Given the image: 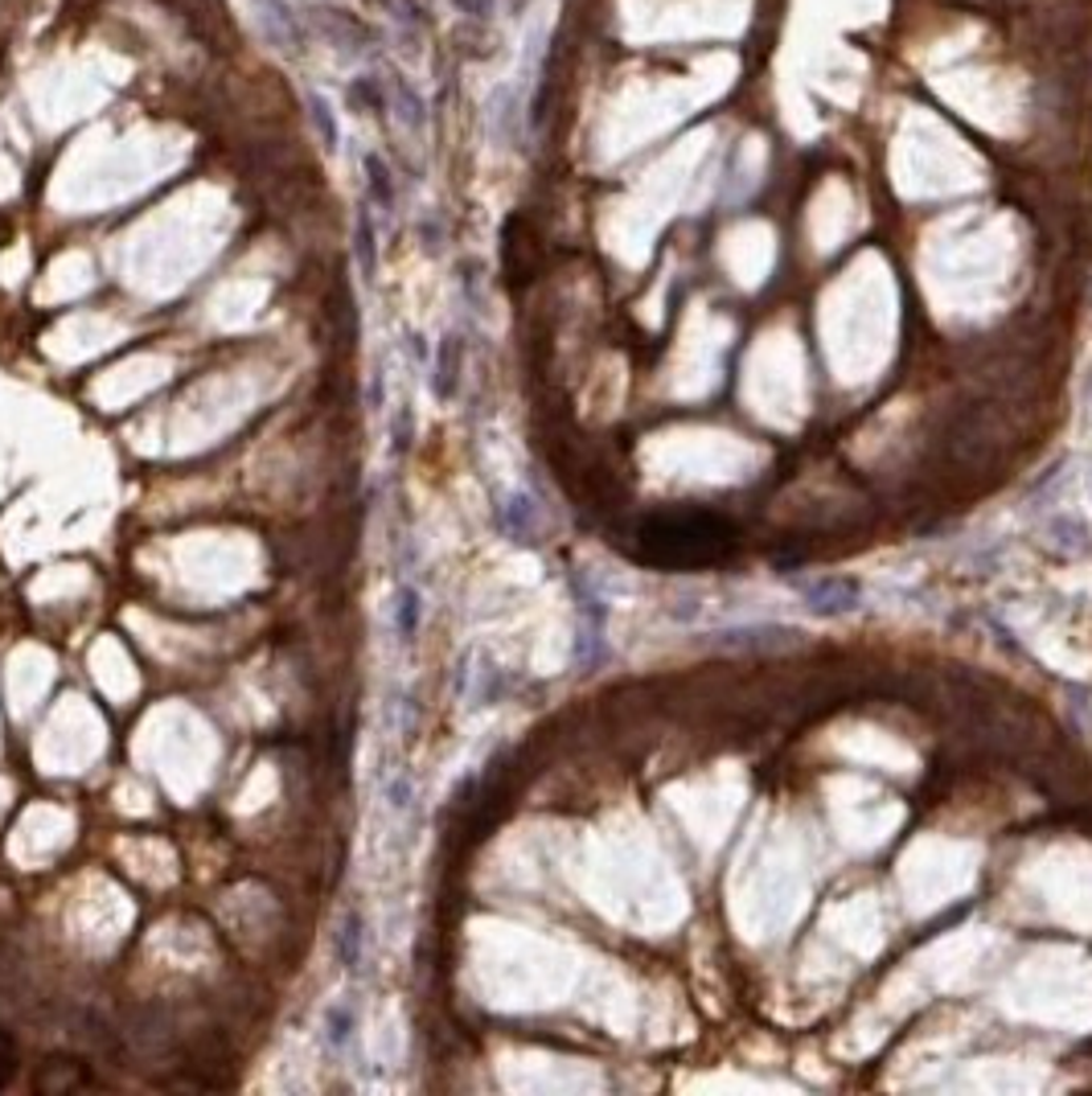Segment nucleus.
Wrapping results in <instances>:
<instances>
[{
  "instance_id": "obj_1",
  "label": "nucleus",
  "mask_w": 1092,
  "mask_h": 1096,
  "mask_svg": "<svg viewBox=\"0 0 1092 1096\" xmlns=\"http://www.w3.org/2000/svg\"><path fill=\"white\" fill-rule=\"evenodd\" d=\"M640 559L657 568H694L715 563L735 546V530L715 514L682 509V514H657L637 530Z\"/></svg>"
},
{
  "instance_id": "obj_2",
  "label": "nucleus",
  "mask_w": 1092,
  "mask_h": 1096,
  "mask_svg": "<svg viewBox=\"0 0 1092 1096\" xmlns=\"http://www.w3.org/2000/svg\"><path fill=\"white\" fill-rule=\"evenodd\" d=\"M312 21L321 25L325 41H329L333 50H341L345 58H366V54H375V34H370L358 17H349V13H341V8H317Z\"/></svg>"
},
{
  "instance_id": "obj_3",
  "label": "nucleus",
  "mask_w": 1092,
  "mask_h": 1096,
  "mask_svg": "<svg viewBox=\"0 0 1092 1096\" xmlns=\"http://www.w3.org/2000/svg\"><path fill=\"white\" fill-rule=\"evenodd\" d=\"M255 21H260L264 38L271 41L275 50H284V54H304L308 34H304L301 17L292 13V4H284V0H255Z\"/></svg>"
},
{
  "instance_id": "obj_4",
  "label": "nucleus",
  "mask_w": 1092,
  "mask_h": 1096,
  "mask_svg": "<svg viewBox=\"0 0 1092 1096\" xmlns=\"http://www.w3.org/2000/svg\"><path fill=\"white\" fill-rule=\"evenodd\" d=\"M386 108L395 112V119H399L407 132H423V128H427V103H423V95H419L399 71L386 75Z\"/></svg>"
},
{
  "instance_id": "obj_5",
  "label": "nucleus",
  "mask_w": 1092,
  "mask_h": 1096,
  "mask_svg": "<svg viewBox=\"0 0 1092 1096\" xmlns=\"http://www.w3.org/2000/svg\"><path fill=\"white\" fill-rule=\"evenodd\" d=\"M362 957H366V920L362 911H345L338 932V961L345 974H358L362 969Z\"/></svg>"
},
{
  "instance_id": "obj_6",
  "label": "nucleus",
  "mask_w": 1092,
  "mask_h": 1096,
  "mask_svg": "<svg viewBox=\"0 0 1092 1096\" xmlns=\"http://www.w3.org/2000/svg\"><path fill=\"white\" fill-rule=\"evenodd\" d=\"M353 259H358V271L366 284H375L378 275V230L375 218H370V206L358 210V223H353Z\"/></svg>"
},
{
  "instance_id": "obj_7",
  "label": "nucleus",
  "mask_w": 1092,
  "mask_h": 1096,
  "mask_svg": "<svg viewBox=\"0 0 1092 1096\" xmlns=\"http://www.w3.org/2000/svg\"><path fill=\"white\" fill-rule=\"evenodd\" d=\"M362 169H366V190H370V197H375V206L378 210H395V173H390V165L378 156V152H366V160H362Z\"/></svg>"
},
{
  "instance_id": "obj_8",
  "label": "nucleus",
  "mask_w": 1092,
  "mask_h": 1096,
  "mask_svg": "<svg viewBox=\"0 0 1092 1096\" xmlns=\"http://www.w3.org/2000/svg\"><path fill=\"white\" fill-rule=\"evenodd\" d=\"M419 616H423V600H419V592H415L411 583H403V588L395 592V604H390V620H395V633H399L403 645L415 641Z\"/></svg>"
},
{
  "instance_id": "obj_9",
  "label": "nucleus",
  "mask_w": 1092,
  "mask_h": 1096,
  "mask_svg": "<svg viewBox=\"0 0 1092 1096\" xmlns=\"http://www.w3.org/2000/svg\"><path fill=\"white\" fill-rule=\"evenodd\" d=\"M436 399H453L456 386H460V338H444L440 341V358H436Z\"/></svg>"
},
{
  "instance_id": "obj_10",
  "label": "nucleus",
  "mask_w": 1092,
  "mask_h": 1096,
  "mask_svg": "<svg viewBox=\"0 0 1092 1096\" xmlns=\"http://www.w3.org/2000/svg\"><path fill=\"white\" fill-rule=\"evenodd\" d=\"M809 604L818 612H850L859 604V588L846 583V579H826V583L809 588Z\"/></svg>"
},
{
  "instance_id": "obj_11",
  "label": "nucleus",
  "mask_w": 1092,
  "mask_h": 1096,
  "mask_svg": "<svg viewBox=\"0 0 1092 1096\" xmlns=\"http://www.w3.org/2000/svg\"><path fill=\"white\" fill-rule=\"evenodd\" d=\"M304 99H308V119H312V128H317V136H321V145H325L329 152H338L341 128H338V112H333V103H329L321 91H308Z\"/></svg>"
},
{
  "instance_id": "obj_12",
  "label": "nucleus",
  "mask_w": 1092,
  "mask_h": 1096,
  "mask_svg": "<svg viewBox=\"0 0 1092 1096\" xmlns=\"http://www.w3.org/2000/svg\"><path fill=\"white\" fill-rule=\"evenodd\" d=\"M358 1026V1015L349 1011V1002H333L329 1011H325V1039H329V1047H345L349 1043V1031Z\"/></svg>"
},
{
  "instance_id": "obj_13",
  "label": "nucleus",
  "mask_w": 1092,
  "mask_h": 1096,
  "mask_svg": "<svg viewBox=\"0 0 1092 1096\" xmlns=\"http://www.w3.org/2000/svg\"><path fill=\"white\" fill-rule=\"evenodd\" d=\"M382 103H386V91L378 86L375 78L349 82V108H353V112H382Z\"/></svg>"
},
{
  "instance_id": "obj_14",
  "label": "nucleus",
  "mask_w": 1092,
  "mask_h": 1096,
  "mask_svg": "<svg viewBox=\"0 0 1092 1096\" xmlns=\"http://www.w3.org/2000/svg\"><path fill=\"white\" fill-rule=\"evenodd\" d=\"M375 4L390 17V21H399V25H419V8H415V0H375Z\"/></svg>"
},
{
  "instance_id": "obj_15",
  "label": "nucleus",
  "mask_w": 1092,
  "mask_h": 1096,
  "mask_svg": "<svg viewBox=\"0 0 1092 1096\" xmlns=\"http://www.w3.org/2000/svg\"><path fill=\"white\" fill-rule=\"evenodd\" d=\"M13 1072H17V1043L4 1035V1026H0V1089L13 1080Z\"/></svg>"
},
{
  "instance_id": "obj_16",
  "label": "nucleus",
  "mask_w": 1092,
  "mask_h": 1096,
  "mask_svg": "<svg viewBox=\"0 0 1092 1096\" xmlns=\"http://www.w3.org/2000/svg\"><path fill=\"white\" fill-rule=\"evenodd\" d=\"M386 801H390V805H395V809H399V813H403V809H407V805H411V781H407V776H403V772H399V776H390V781H386Z\"/></svg>"
},
{
  "instance_id": "obj_17",
  "label": "nucleus",
  "mask_w": 1092,
  "mask_h": 1096,
  "mask_svg": "<svg viewBox=\"0 0 1092 1096\" xmlns=\"http://www.w3.org/2000/svg\"><path fill=\"white\" fill-rule=\"evenodd\" d=\"M407 436H411V411H399V427H395V456L407 453Z\"/></svg>"
},
{
  "instance_id": "obj_18",
  "label": "nucleus",
  "mask_w": 1092,
  "mask_h": 1096,
  "mask_svg": "<svg viewBox=\"0 0 1092 1096\" xmlns=\"http://www.w3.org/2000/svg\"><path fill=\"white\" fill-rule=\"evenodd\" d=\"M456 8H464V13H473V17H490L493 13V0H453Z\"/></svg>"
}]
</instances>
